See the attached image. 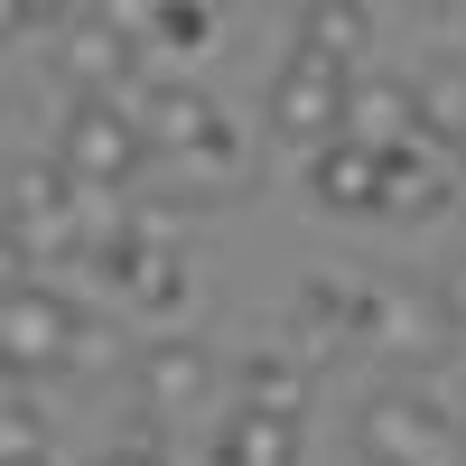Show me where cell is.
I'll use <instances>...</instances> for the list:
<instances>
[{"label":"cell","mask_w":466,"mask_h":466,"mask_svg":"<svg viewBox=\"0 0 466 466\" xmlns=\"http://www.w3.org/2000/svg\"><path fill=\"white\" fill-rule=\"evenodd\" d=\"M140 131H149V149L177 168V187L187 197H233L243 187V131H233V112L206 94V85H187V75H159V85L140 94Z\"/></svg>","instance_id":"cell-1"},{"label":"cell","mask_w":466,"mask_h":466,"mask_svg":"<svg viewBox=\"0 0 466 466\" xmlns=\"http://www.w3.org/2000/svg\"><path fill=\"white\" fill-rule=\"evenodd\" d=\"M355 448L364 466H466V420L439 382H382L355 410Z\"/></svg>","instance_id":"cell-2"},{"label":"cell","mask_w":466,"mask_h":466,"mask_svg":"<svg viewBox=\"0 0 466 466\" xmlns=\"http://www.w3.org/2000/svg\"><path fill=\"white\" fill-rule=\"evenodd\" d=\"M140 28L131 10H56V37H47V75L66 85V103H131L140 85ZM149 94V85H140Z\"/></svg>","instance_id":"cell-3"},{"label":"cell","mask_w":466,"mask_h":466,"mask_svg":"<svg viewBox=\"0 0 466 466\" xmlns=\"http://www.w3.org/2000/svg\"><path fill=\"white\" fill-rule=\"evenodd\" d=\"M0 355H10V382H37V373H56V364H94V355H112V336H103L66 289H47V280H10V299H0Z\"/></svg>","instance_id":"cell-4"},{"label":"cell","mask_w":466,"mask_h":466,"mask_svg":"<svg viewBox=\"0 0 466 466\" xmlns=\"http://www.w3.org/2000/svg\"><path fill=\"white\" fill-rule=\"evenodd\" d=\"M345 112H355V66H336L327 47L289 37L280 75H270V140L299 149V159H318V149L345 140Z\"/></svg>","instance_id":"cell-5"},{"label":"cell","mask_w":466,"mask_h":466,"mask_svg":"<svg viewBox=\"0 0 466 466\" xmlns=\"http://www.w3.org/2000/svg\"><path fill=\"white\" fill-rule=\"evenodd\" d=\"M85 197H94V187L75 177L56 149H47V159H19V168H10V261H28V270H37V252H47V261H75V243L94 233Z\"/></svg>","instance_id":"cell-6"},{"label":"cell","mask_w":466,"mask_h":466,"mask_svg":"<svg viewBox=\"0 0 466 466\" xmlns=\"http://www.w3.org/2000/svg\"><path fill=\"white\" fill-rule=\"evenodd\" d=\"M373 308H382L373 280H336V270H318V280H299L289 318H280V345L308 373L336 364V355H373Z\"/></svg>","instance_id":"cell-7"},{"label":"cell","mask_w":466,"mask_h":466,"mask_svg":"<svg viewBox=\"0 0 466 466\" xmlns=\"http://www.w3.org/2000/svg\"><path fill=\"white\" fill-rule=\"evenodd\" d=\"M56 159L94 187V197H122V187L159 159L140 131V103H66L56 112Z\"/></svg>","instance_id":"cell-8"},{"label":"cell","mask_w":466,"mask_h":466,"mask_svg":"<svg viewBox=\"0 0 466 466\" xmlns=\"http://www.w3.org/2000/svg\"><path fill=\"white\" fill-rule=\"evenodd\" d=\"M131 373H140L149 420H187V410H206V401L224 392V364L206 355L197 336H159V345H140V355H131Z\"/></svg>","instance_id":"cell-9"},{"label":"cell","mask_w":466,"mask_h":466,"mask_svg":"<svg viewBox=\"0 0 466 466\" xmlns=\"http://www.w3.org/2000/svg\"><path fill=\"white\" fill-rule=\"evenodd\" d=\"M345 140H364V149H420L430 131H420V85L410 75H355V112H345Z\"/></svg>","instance_id":"cell-10"},{"label":"cell","mask_w":466,"mask_h":466,"mask_svg":"<svg viewBox=\"0 0 466 466\" xmlns=\"http://www.w3.org/2000/svg\"><path fill=\"white\" fill-rule=\"evenodd\" d=\"M308 392H318V373H308L289 345H261V355H233V410H261V420H308Z\"/></svg>","instance_id":"cell-11"},{"label":"cell","mask_w":466,"mask_h":466,"mask_svg":"<svg viewBox=\"0 0 466 466\" xmlns=\"http://www.w3.org/2000/svg\"><path fill=\"white\" fill-rule=\"evenodd\" d=\"M308 197L327 215H382V149H364V140L318 149V159H308Z\"/></svg>","instance_id":"cell-12"},{"label":"cell","mask_w":466,"mask_h":466,"mask_svg":"<svg viewBox=\"0 0 466 466\" xmlns=\"http://www.w3.org/2000/svg\"><path fill=\"white\" fill-rule=\"evenodd\" d=\"M410 85H420V131H430V149L457 168V159H466V47L430 56Z\"/></svg>","instance_id":"cell-13"},{"label":"cell","mask_w":466,"mask_h":466,"mask_svg":"<svg viewBox=\"0 0 466 466\" xmlns=\"http://www.w3.org/2000/svg\"><path fill=\"white\" fill-rule=\"evenodd\" d=\"M439 336H457V327L439 318V299L382 289V308H373V355H392V364H420V355H439Z\"/></svg>","instance_id":"cell-14"},{"label":"cell","mask_w":466,"mask_h":466,"mask_svg":"<svg viewBox=\"0 0 466 466\" xmlns=\"http://www.w3.org/2000/svg\"><path fill=\"white\" fill-rule=\"evenodd\" d=\"M206 466H299V430L289 420H261V410H224Z\"/></svg>","instance_id":"cell-15"},{"label":"cell","mask_w":466,"mask_h":466,"mask_svg":"<svg viewBox=\"0 0 466 466\" xmlns=\"http://www.w3.org/2000/svg\"><path fill=\"white\" fill-rule=\"evenodd\" d=\"M299 37H308V47H327L336 66H355V56H364V37H373V19H364V10H345V0H308V10H299Z\"/></svg>","instance_id":"cell-16"},{"label":"cell","mask_w":466,"mask_h":466,"mask_svg":"<svg viewBox=\"0 0 466 466\" xmlns=\"http://www.w3.org/2000/svg\"><path fill=\"white\" fill-rule=\"evenodd\" d=\"M131 28H140V47H149V56H177V47H206V37H215V10L149 0V10H131Z\"/></svg>","instance_id":"cell-17"},{"label":"cell","mask_w":466,"mask_h":466,"mask_svg":"<svg viewBox=\"0 0 466 466\" xmlns=\"http://www.w3.org/2000/svg\"><path fill=\"white\" fill-rule=\"evenodd\" d=\"M131 308H149V318H177V308H187V261L159 252V261H149V280L131 289Z\"/></svg>","instance_id":"cell-18"},{"label":"cell","mask_w":466,"mask_h":466,"mask_svg":"<svg viewBox=\"0 0 466 466\" xmlns=\"http://www.w3.org/2000/svg\"><path fill=\"white\" fill-rule=\"evenodd\" d=\"M10 448H47V410H37V382H10Z\"/></svg>","instance_id":"cell-19"},{"label":"cell","mask_w":466,"mask_h":466,"mask_svg":"<svg viewBox=\"0 0 466 466\" xmlns=\"http://www.w3.org/2000/svg\"><path fill=\"white\" fill-rule=\"evenodd\" d=\"M94 466H168V448H159V430H149V420H140V430H122V439H112Z\"/></svg>","instance_id":"cell-20"},{"label":"cell","mask_w":466,"mask_h":466,"mask_svg":"<svg viewBox=\"0 0 466 466\" xmlns=\"http://www.w3.org/2000/svg\"><path fill=\"white\" fill-rule=\"evenodd\" d=\"M430 299H439V318H448V327L466 336V252H457V261L439 270V289H430Z\"/></svg>","instance_id":"cell-21"},{"label":"cell","mask_w":466,"mask_h":466,"mask_svg":"<svg viewBox=\"0 0 466 466\" xmlns=\"http://www.w3.org/2000/svg\"><path fill=\"white\" fill-rule=\"evenodd\" d=\"M439 215H457V224H466V159L448 168V206H439Z\"/></svg>","instance_id":"cell-22"},{"label":"cell","mask_w":466,"mask_h":466,"mask_svg":"<svg viewBox=\"0 0 466 466\" xmlns=\"http://www.w3.org/2000/svg\"><path fill=\"white\" fill-rule=\"evenodd\" d=\"M10 466H56V457L47 448H10Z\"/></svg>","instance_id":"cell-23"}]
</instances>
